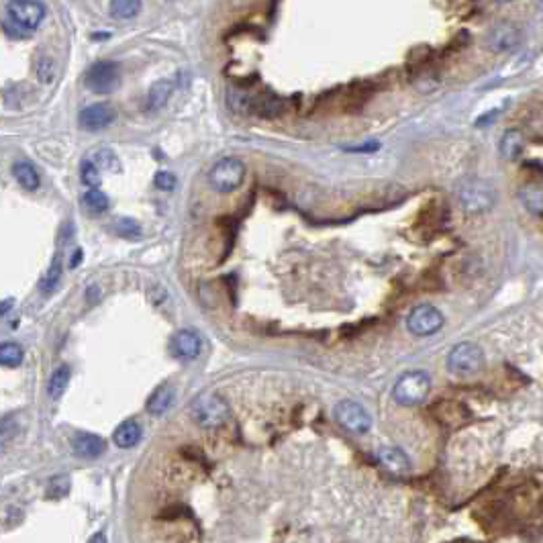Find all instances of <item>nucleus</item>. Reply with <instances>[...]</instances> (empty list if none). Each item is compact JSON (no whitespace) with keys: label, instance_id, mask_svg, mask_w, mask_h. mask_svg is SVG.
Returning a JSON list of instances; mask_svg holds the SVG:
<instances>
[{"label":"nucleus","instance_id":"obj_1","mask_svg":"<svg viewBox=\"0 0 543 543\" xmlns=\"http://www.w3.org/2000/svg\"><path fill=\"white\" fill-rule=\"evenodd\" d=\"M190 412L194 417L200 427L204 429H216L221 425H225V421L229 419V405L225 402V398L213 393L200 395L194 398Z\"/></svg>","mask_w":543,"mask_h":543},{"label":"nucleus","instance_id":"obj_2","mask_svg":"<svg viewBox=\"0 0 543 543\" xmlns=\"http://www.w3.org/2000/svg\"><path fill=\"white\" fill-rule=\"evenodd\" d=\"M431 393V376L423 370H412L402 374L395 384V400L402 407L421 405Z\"/></svg>","mask_w":543,"mask_h":543},{"label":"nucleus","instance_id":"obj_3","mask_svg":"<svg viewBox=\"0 0 543 543\" xmlns=\"http://www.w3.org/2000/svg\"><path fill=\"white\" fill-rule=\"evenodd\" d=\"M484 368V353L476 344H458L447 356V370L458 378H470Z\"/></svg>","mask_w":543,"mask_h":543},{"label":"nucleus","instance_id":"obj_4","mask_svg":"<svg viewBox=\"0 0 543 543\" xmlns=\"http://www.w3.org/2000/svg\"><path fill=\"white\" fill-rule=\"evenodd\" d=\"M246 180V165L239 158H221L209 172V182L216 192H233Z\"/></svg>","mask_w":543,"mask_h":543},{"label":"nucleus","instance_id":"obj_5","mask_svg":"<svg viewBox=\"0 0 543 543\" xmlns=\"http://www.w3.org/2000/svg\"><path fill=\"white\" fill-rule=\"evenodd\" d=\"M496 202V192L486 182H468L460 188V207L466 214H482L490 211Z\"/></svg>","mask_w":543,"mask_h":543},{"label":"nucleus","instance_id":"obj_6","mask_svg":"<svg viewBox=\"0 0 543 543\" xmlns=\"http://www.w3.org/2000/svg\"><path fill=\"white\" fill-rule=\"evenodd\" d=\"M333 419L337 421V425L341 429H346L349 433L356 435H363L372 429V417L370 412L363 409L360 402L356 400H341L335 405L333 409Z\"/></svg>","mask_w":543,"mask_h":543},{"label":"nucleus","instance_id":"obj_7","mask_svg":"<svg viewBox=\"0 0 543 543\" xmlns=\"http://www.w3.org/2000/svg\"><path fill=\"white\" fill-rule=\"evenodd\" d=\"M121 84V67L115 62H97L86 72V86L94 94H111Z\"/></svg>","mask_w":543,"mask_h":543},{"label":"nucleus","instance_id":"obj_8","mask_svg":"<svg viewBox=\"0 0 543 543\" xmlns=\"http://www.w3.org/2000/svg\"><path fill=\"white\" fill-rule=\"evenodd\" d=\"M444 323L445 317L433 305H419L407 317V327L419 337H427V335L437 333L444 327Z\"/></svg>","mask_w":543,"mask_h":543},{"label":"nucleus","instance_id":"obj_9","mask_svg":"<svg viewBox=\"0 0 543 543\" xmlns=\"http://www.w3.org/2000/svg\"><path fill=\"white\" fill-rule=\"evenodd\" d=\"M523 41V31L517 23L510 21H500L490 27L486 35V45L494 53H507V51L517 50Z\"/></svg>","mask_w":543,"mask_h":543},{"label":"nucleus","instance_id":"obj_10","mask_svg":"<svg viewBox=\"0 0 543 543\" xmlns=\"http://www.w3.org/2000/svg\"><path fill=\"white\" fill-rule=\"evenodd\" d=\"M9 17L23 29H37L45 18V6L39 0H11L6 4Z\"/></svg>","mask_w":543,"mask_h":543},{"label":"nucleus","instance_id":"obj_11","mask_svg":"<svg viewBox=\"0 0 543 543\" xmlns=\"http://www.w3.org/2000/svg\"><path fill=\"white\" fill-rule=\"evenodd\" d=\"M170 351L176 360L180 362H190L197 360L202 351V341L198 337L197 331L192 329H180L176 331L170 339Z\"/></svg>","mask_w":543,"mask_h":543},{"label":"nucleus","instance_id":"obj_12","mask_svg":"<svg viewBox=\"0 0 543 543\" xmlns=\"http://www.w3.org/2000/svg\"><path fill=\"white\" fill-rule=\"evenodd\" d=\"M115 109L106 102H99V104H90V106L82 109L80 127L86 131H102V129L111 127L115 123Z\"/></svg>","mask_w":543,"mask_h":543},{"label":"nucleus","instance_id":"obj_13","mask_svg":"<svg viewBox=\"0 0 543 543\" xmlns=\"http://www.w3.org/2000/svg\"><path fill=\"white\" fill-rule=\"evenodd\" d=\"M104 439L100 435H94V433H78L74 439H72V449L78 458H84V460H94L104 454Z\"/></svg>","mask_w":543,"mask_h":543},{"label":"nucleus","instance_id":"obj_14","mask_svg":"<svg viewBox=\"0 0 543 543\" xmlns=\"http://www.w3.org/2000/svg\"><path fill=\"white\" fill-rule=\"evenodd\" d=\"M378 460L384 468H388L390 472H396V474H405L411 468L409 456L398 447H380Z\"/></svg>","mask_w":543,"mask_h":543},{"label":"nucleus","instance_id":"obj_15","mask_svg":"<svg viewBox=\"0 0 543 543\" xmlns=\"http://www.w3.org/2000/svg\"><path fill=\"white\" fill-rule=\"evenodd\" d=\"M113 441L121 449H131V447H135V445L141 441V425L137 421H133V419L123 421L115 429V433H113Z\"/></svg>","mask_w":543,"mask_h":543},{"label":"nucleus","instance_id":"obj_16","mask_svg":"<svg viewBox=\"0 0 543 543\" xmlns=\"http://www.w3.org/2000/svg\"><path fill=\"white\" fill-rule=\"evenodd\" d=\"M284 113V102L274 94H262V97H253L251 104V115L263 116V119H276Z\"/></svg>","mask_w":543,"mask_h":543},{"label":"nucleus","instance_id":"obj_17","mask_svg":"<svg viewBox=\"0 0 543 543\" xmlns=\"http://www.w3.org/2000/svg\"><path fill=\"white\" fill-rule=\"evenodd\" d=\"M500 155L505 158V160H517L521 153H523V149H525V137H523V133L517 131V129H510L507 131L503 137H500Z\"/></svg>","mask_w":543,"mask_h":543},{"label":"nucleus","instance_id":"obj_18","mask_svg":"<svg viewBox=\"0 0 543 543\" xmlns=\"http://www.w3.org/2000/svg\"><path fill=\"white\" fill-rule=\"evenodd\" d=\"M172 90H174V84L170 82V80H158V82L153 84L151 88H149L148 92V111L151 113H155V111H160V109H164L165 104H168V100L172 97Z\"/></svg>","mask_w":543,"mask_h":543},{"label":"nucleus","instance_id":"obj_19","mask_svg":"<svg viewBox=\"0 0 543 543\" xmlns=\"http://www.w3.org/2000/svg\"><path fill=\"white\" fill-rule=\"evenodd\" d=\"M253 97L251 92H247L239 86H229L227 90V104L233 113H239V115H251V104H253Z\"/></svg>","mask_w":543,"mask_h":543},{"label":"nucleus","instance_id":"obj_20","mask_svg":"<svg viewBox=\"0 0 543 543\" xmlns=\"http://www.w3.org/2000/svg\"><path fill=\"white\" fill-rule=\"evenodd\" d=\"M519 197H521V202L525 204V209L529 213L533 214V216H537V219H542L543 190L539 184H527V186H523L521 192H519Z\"/></svg>","mask_w":543,"mask_h":543},{"label":"nucleus","instance_id":"obj_21","mask_svg":"<svg viewBox=\"0 0 543 543\" xmlns=\"http://www.w3.org/2000/svg\"><path fill=\"white\" fill-rule=\"evenodd\" d=\"M172 400H174V388H172L170 384H162V386H158V388L151 393V396H149L148 411L151 412V415H164V412L170 409Z\"/></svg>","mask_w":543,"mask_h":543},{"label":"nucleus","instance_id":"obj_22","mask_svg":"<svg viewBox=\"0 0 543 543\" xmlns=\"http://www.w3.org/2000/svg\"><path fill=\"white\" fill-rule=\"evenodd\" d=\"M72 378V370H70V366H60L53 374H51L50 382H48V395L53 400H60L62 395L66 393L67 388V382Z\"/></svg>","mask_w":543,"mask_h":543},{"label":"nucleus","instance_id":"obj_23","mask_svg":"<svg viewBox=\"0 0 543 543\" xmlns=\"http://www.w3.org/2000/svg\"><path fill=\"white\" fill-rule=\"evenodd\" d=\"M13 174H15L17 182L25 190H37L39 184H41L35 165L29 164V162H17V164L13 165Z\"/></svg>","mask_w":543,"mask_h":543},{"label":"nucleus","instance_id":"obj_24","mask_svg":"<svg viewBox=\"0 0 543 543\" xmlns=\"http://www.w3.org/2000/svg\"><path fill=\"white\" fill-rule=\"evenodd\" d=\"M111 17L121 18V21H129L135 18L141 11V0H111Z\"/></svg>","mask_w":543,"mask_h":543},{"label":"nucleus","instance_id":"obj_25","mask_svg":"<svg viewBox=\"0 0 543 543\" xmlns=\"http://www.w3.org/2000/svg\"><path fill=\"white\" fill-rule=\"evenodd\" d=\"M23 347L15 341H6L0 344V366H9V368H17L23 362Z\"/></svg>","mask_w":543,"mask_h":543},{"label":"nucleus","instance_id":"obj_26","mask_svg":"<svg viewBox=\"0 0 543 543\" xmlns=\"http://www.w3.org/2000/svg\"><path fill=\"white\" fill-rule=\"evenodd\" d=\"M84 207L90 211V213L100 214L104 213L109 209V197L104 192H100L99 188H90L86 194H84Z\"/></svg>","mask_w":543,"mask_h":543},{"label":"nucleus","instance_id":"obj_27","mask_svg":"<svg viewBox=\"0 0 543 543\" xmlns=\"http://www.w3.org/2000/svg\"><path fill=\"white\" fill-rule=\"evenodd\" d=\"M55 62L51 57H39L37 60V66H35V74H37V80L41 84H51L55 80Z\"/></svg>","mask_w":543,"mask_h":543},{"label":"nucleus","instance_id":"obj_28","mask_svg":"<svg viewBox=\"0 0 543 543\" xmlns=\"http://www.w3.org/2000/svg\"><path fill=\"white\" fill-rule=\"evenodd\" d=\"M70 486H72L70 476H64V474L53 476L50 480V484H48V496L50 498H64L70 493Z\"/></svg>","mask_w":543,"mask_h":543},{"label":"nucleus","instance_id":"obj_29","mask_svg":"<svg viewBox=\"0 0 543 543\" xmlns=\"http://www.w3.org/2000/svg\"><path fill=\"white\" fill-rule=\"evenodd\" d=\"M115 231L121 237H127V239H139V237H141V227H139V223L133 221V219H127V216H123V219L116 221Z\"/></svg>","mask_w":543,"mask_h":543},{"label":"nucleus","instance_id":"obj_30","mask_svg":"<svg viewBox=\"0 0 543 543\" xmlns=\"http://www.w3.org/2000/svg\"><path fill=\"white\" fill-rule=\"evenodd\" d=\"M82 182L90 188H99L100 186L99 165L94 162H84L82 164Z\"/></svg>","mask_w":543,"mask_h":543},{"label":"nucleus","instance_id":"obj_31","mask_svg":"<svg viewBox=\"0 0 543 543\" xmlns=\"http://www.w3.org/2000/svg\"><path fill=\"white\" fill-rule=\"evenodd\" d=\"M99 165H102V168H106V170H111V172H116L121 165H119V160H116V155L113 153V151H109V149H102V151H99Z\"/></svg>","mask_w":543,"mask_h":543},{"label":"nucleus","instance_id":"obj_32","mask_svg":"<svg viewBox=\"0 0 543 543\" xmlns=\"http://www.w3.org/2000/svg\"><path fill=\"white\" fill-rule=\"evenodd\" d=\"M153 182H155V186H158L160 190H174V186H176V176L170 174V172H158Z\"/></svg>","mask_w":543,"mask_h":543},{"label":"nucleus","instance_id":"obj_33","mask_svg":"<svg viewBox=\"0 0 543 543\" xmlns=\"http://www.w3.org/2000/svg\"><path fill=\"white\" fill-rule=\"evenodd\" d=\"M60 276H62V260L60 258H55L53 260V263H51V268H50V274H48V278H45V288H53L55 284H57V280H60Z\"/></svg>","mask_w":543,"mask_h":543},{"label":"nucleus","instance_id":"obj_34","mask_svg":"<svg viewBox=\"0 0 543 543\" xmlns=\"http://www.w3.org/2000/svg\"><path fill=\"white\" fill-rule=\"evenodd\" d=\"M380 148L378 141H370V143H362V146H353V148H346L347 151L351 153H370V151H376Z\"/></svg>","mask_w":543,"mask_h":543},{"label":"nucleus","instance_id":"obj_35","mask_svg":"<svg viewBox=\"0 0 543 543\" xmlns=\"http://www.w3.org/2000/svg\"><path fill=\"white\" fill-rule=\"evenodd\" d=\"M100 297V288L97 286V284H90L88 286V290H86V298L90 300V302H97Z\"/></svg>","mask_w":543,"mask_h":543},{"label":"nucleus","instance_id":"obj_36","mask_svg":"<svg viewBox=\"0 0 543 543\" xmlns=\"http://www.w3.org/2000/svg\"><path fill=\"white\" fill-rule=\"evenodd\" d=\"M13 309V298H6V300H0V317L9 313Z\"/></svg>","mask_w":543,"mask_h":543},{"label":"nucleus","instance_id":"obj_37","mask_svg":"<svg viewBox=\"0 0 543 543\" xmlns=\"http://www.w3.org/2000/svg\"><path fill=\"white\" fill-rule=\"evenodd\" d=\"M82 258H84L82 249H76V251H74V256H72V260H70V268H76L78 263L82 262Z\"/></svg>","mask_w":543,"mask_h":543},{"label":"nucleus","instance_id":"obj_38","mask_svg":"<svg viewBox=\"0 0 543 543\" xmlns=\"http://www.w3.org/2000/svg\"><path fill=\"white\" fill-rule=\"evenodd\" d=\"M104 539H106V537H104L102 533H99V535H94V537H92L90 542H104Z\"/></svg>","mask_w":543,"mask_h":543},{"label":"nucleus","instance_id":"obj_39","mask_svg":"<svg viewBox=\"0 0 543 543\" xmlns=\"http://www.w3.org/2000/svg\"><path fill=\"white\" fill-rule=\"evenodd\" d=\"M494 2H498V4H507V2H512V0H494Z\"/></svg>","mask_w":543,"mask_h":543}]
</instances>
